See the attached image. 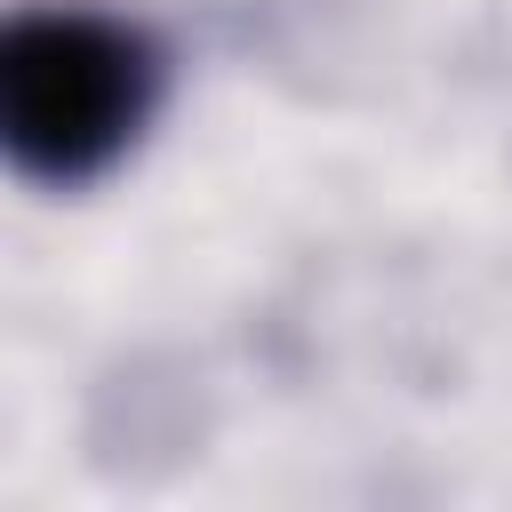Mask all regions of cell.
I'll use <instances>...</instances> for the list:
<instances>
[{
	"label": "cell",
	"mask_w": 512,
	"mask_h": 512,
	"mask_svg": "<svg viewBox=\"0 0 512 512\" xmlns=\"http://www.w3.org/2000/svg\"><path fill=\"white\" fill-rule=\"evenodd\" d=\"M168 104V40L96 0L16 8L0 32V152L40 192L104 184Z\"/></svg>",
	"instance_id": "obj_1"
}]
</instances>
